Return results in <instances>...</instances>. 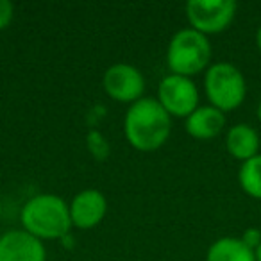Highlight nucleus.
<instances>
[{"label":"nucleus","mask_w":261,"mask_h":261,"mask_svg":"<svg viewBox=\"0 0 261 261\" xmlns=\"http://www.w3.org/2000/svg\"><path fill=\"white\" fill-rule=\"evenodd\" d=\"M172 130V116L154 97H142L130 104L123 118V133L130 147L152 152L167 143Z\"/></svg>","instance_id":"1"},{"label":"nucleus","mask_w":261,"mask_h":261,"mask_svg":"<svg viewBox=\"0 0 261 261\" xmlns=\"http://www.w3.org/2000/svg\"><path fill=\"white\" fill-rule=\"evenodd\" d=\"M22 229L43 240H61L70 234V204L54 193H40L27 200L20 211Z\"/></svg>","instance_id":"2"},{"label":"nucleus","mask_w":261,"mask_h":261,"mask_svg":"<svg viewBox=\"0 0 261 261\" xmlns=\"http://www.w3.org/2000/svg\"><path fill=\"white\" fill-rule=\"evenodd\" d=\"M211 43L195 29H181L172 36L167 48V65L172 73L190 77L210 68Z\"/></svg>","instance_id":"3"},{"label":"nucleus","mask_w":261,"mask_h":261,"mask_svg":"<svg viewBox=\"0 0 261 261\" xmlns=\"http://www.w3.org/2000/svg\"><path fill=\"white\" fill-rule=\"evenodd\" d=\"M204 90L210 106L222 113L234 111L247 97V83L238 66L231 63H215L206 70Z\"/></svg>","instance_id":"4"},{"label":"nucleus","mask_w":261,"mask_h":261,"mask_svg":"<svg viewBox=\"0 0 261 261\" xmlns=\"http://www.w3.org/2000/svg\"><path fill=\"white\" fill-rule=\"evenodd\" d=\"M236 9L238 6L232 0H190L186 4V18L192 29L210 36L224 33L231 25Z\"/></svg>","instance_id":"5"},{"label":"nucleus","mask_w":261,"mask_h":261,"mask_svg":"<svg viewBox=\"0 0 261 261\" xmlns=\"http://www.w3.org/2000/svg\"><path fill=\"white\" fill-rule=\"evenodd\" d=\"M158 102L170 116L188 118L199 108V88L190 77L170 73L158 86Z\"/></svg>","instance_id":"6"},{"label":"nucleus","mask_w":261,"mask_h":261,"mask_svg":"<svg viewBox=\"0 0 261 261\" xmlns=\"http://www.w3.org/2000/svg\"><path fill=\"white\" fill-rule=\"evenodd\" d=\"M102 86L108 97L113 100L120 104H135L145 91V77L136 66L116 63L104 72Z\"/></svg>","instance_id":"7"},{"label":"nucleus","mask_w":261,"mask_h":261,"mask_svg":"<svg viewBox=\"0 0 261 261\" xmlns=\"http://www.w3.org/2000/svg\"><path fill=\"white\" fill-rule=\"evenodd\" d=\"M0 261H47L43 242L23 229L0 234Z\"/></svg>","instance_id":"8"},{"label":"nucleus","mask_w":261,"mask_h":261,"mask_svg":"<svg viewBox=\"0 0 261 261\" xmlns=\"http://www.w3.org/2000/svg\"><path fill=\"white\" fill-rule=\"evenodd\" d=\"M108 200L98 190H83L70 202L72 225L77 229H91L104 220Z\"/></svg>","instance_id":"9"},{"label":"nucleus","mask_w":261,"mask_h":261,"mask_svg":"<svg viewBox=\"0 0 261 261\" xmlns=\"http://www.w3.org/2000/svg\"><path fill=\"white\" fill-rule=\"evenodd\" d=\"M225 127V113L213 106H199L186 118V133L195 140H211Z\"/></svg>","instance_id":"10"},{"label":"nucleus","mask_w":261,"mask_h":261,"mask_svg":"<svg viewBox=\"0 0 261 261\" xmlns=\"http://www.w3.org/2000/svg\"><path fill=\"white\" fill-rule=\"evenodd\" d=\"M225 149L234 160L247 161L257 156L259 150V135L249 123H236L225 135Z\"/></svg>","instance_id":"11"},{"label":"nucleus","mask_w":261,"mask_h":261,"mask_svg":"<svg viewBox=\"0 0 261 261\" xmlns=\"http://www.w3.org/2000/svg\"><path fill=\"white\" fill-rule=\"evenodd\" d=\"M206 261H256V254L242 242V238L224 236L210 245Z\"/></svg>","instance_id":"12"},{"label":"nucleus","mask_w":261,"mask_h":261,"mask_svg":"<svg viewBox=\"0 0 261 261\" xmlns=\"http://www.w3.org/2000/svg\"><path fill=\"white\" fill-rule=\"evenodd\" d=\"M238 182L247 195L261 200V154L243 161L238 170Z\"/></svg>","instance_id":"13"},{"label":"nucleus","mask_w":261,"mask_h":261,"mask_svg":"<svg viewBox=\"0 0 261 261\" xmlns=\"http://www.w3.org/2000/svg\"><path fill=\"white\" fill-rule=\"evenodd\" d=\"M86 149L97 161H106L111 154L108 138L98 129H90L86 135Z\"/></svg>","instance_id":"14"},{"label":"nucleus","mask_w":261,"mask_h":261,"mask_svg":"<svg viewBox=\"0 0 261 261\" xmlns=\"http://www.w3.org/2000/svg\"><path fill=\"white\" fill-rule=\"evenodd\" d=\"M15 16V6L9 0H0V31H4Z\"/></svg>","instance_id":"15"},{"label":"nucleus","mask_w":261,"mask_h":261,"mask_svg":"<svg viewBox=\"0 0 261 261\" xmlns=\"http://www.w3.org/2000/svg\"><path fill=\"white\" fill-rule=\"evenodd\" d=\"M242 242L245 243L249 249L256 250L257 247H259V243H261V231H259V229H256V227H249L242 234Z\"/></svg>","instance_id":"16"},{"label":"nucleus","mask_w":261,"mask_h":261,"mask_svg":"<svg viewBox=\"0 0 261 261\" xmlns=\"http://www.w3.org/2000/svg\"><path fill=\"white\" fill-rule=\"evenodd\" d=\"M90 115L91 116H88V123H90V125H95V123L100 122V120L104 118L106 108H104V106H95V108L90 111Z\"/></svg>","instance_id":"17"},{"label":"nucleus","mask_w":261,"mask_h":261,"mask_svg":"<svg viewBox=\"0 0 261 261\" xmlns=\"http://www.w3.org/2000/svg\"><path fill=\"white\" fill-rule=\"evenodd\" d=\"M63 242H65V247H72L73 245V238H72V234H66L65 238H61Z\"/></svg>","instance_id":"18"},{"label":"nucleus","mask_w":261,"mask_h":261,"mask_svg":"<svg viewBox=\"0 0 261 261\" xmlns=\"http://www.w3.org/2000/svg\"><path fill=\"white\" fill-rule=\"evenodd\" d=\"M256 45H257V48H259V52H261V25H259V29L256 31Z\"/></svg>","instance_id":"19"},{"label":"nucleus","mask_w":261,"mask_h":261,"mask_svg":"<svg viewBox=\"0 0 261 261\" xmlns=\"http://www.w3.org/2000/svg\"><path fill=\"white\" fill-rule=\"evenodd\" d=\"M254 254H256V261H261V243H259V247L254 250Z\"/></svg>","instance_id":"20"},{"label":"nucleus","mask_w":261,"mask_h":261,"mask_svg":"<svg viewBox=\"0 0 261 261\" xmlns=\"http://www.w3.org/2000/svg\"><path fill=\"white\" fill-rule=\"evenodd\" d=\"M256 116H257V120L261 122V102H259V106H257V109H256Z\"/></svg>","instance_id":"21"}]
</instances>
